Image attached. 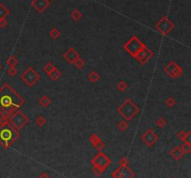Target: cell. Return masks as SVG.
Listing matches in <instances>:
<instances>
[{"instance_id":"cell-1","label":"cell","mask_w":191,"mask_h":178,"mask_svg":"<svg viewBox=\"0 0 191 178\" xmlns=\"http://www.w3.org/2000/svg\"><path fill=\"white\" fill-rule=\"evenodd\" d=\"M39 178H49V177H48V176H47L46 175H42V176H40Z\"/></svg>"}]
</instances>
